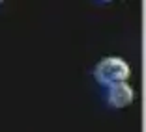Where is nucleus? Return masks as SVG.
I'll use <instances>...</instances> for the list:
<instances>
[{
	"instance_id": "nucleus-1",
	"label": "nucleus",
	"mask_w": 146,
	"mask_h": 132,
	"mask_svg": "<svg viewBox=\"0 0 146 132\" xmlns=\"http://www.w3.org/2000/svg\"><path fill=\"white\" fill-rule=\"evenodd\" d=\"M129 76V65L122 58H103L96 67V78L105 86L125 82Z\"/></svg>"
},
{
	"instance_id": "nucleus-2",
	"label": "nucleus",
	"mask_w": 146,
	"mask_h": 132,
	"mask_svg": "<svg viewBox=\"0 0 146 132\" xmlns=\"http://www.w3.org/2000/svg\"><path fill=\"white\" fill-rule=\"evenodd\" d=\"M133 101V90L127 82H120V84H112L109 90V102L114 108H124L131 104Z\"/></svg>"
}]
</instances>
